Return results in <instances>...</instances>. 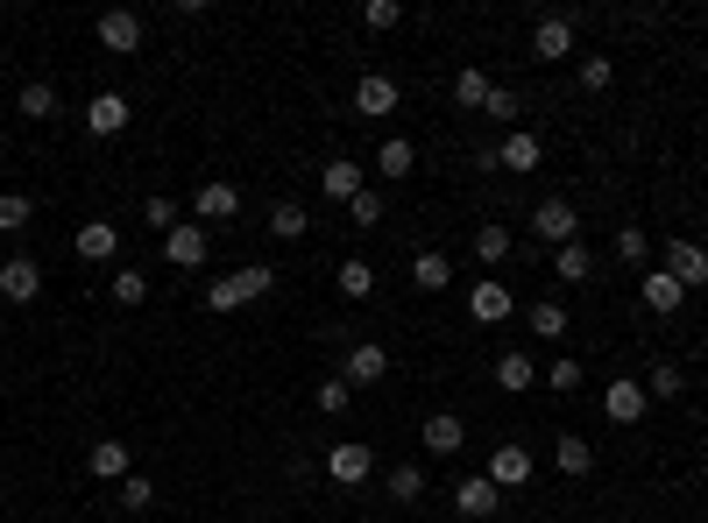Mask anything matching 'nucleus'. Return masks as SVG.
Wrapping results in <instances>:
<instances>
[{"mask_svg":"<svg viewBox=\"0 0 708 523\" xmlns=\"http://www.w3.org/2000/svg\"><path fill=\"white\" fill-rule=\"evenodd\" d=\"M531 333H539V340H560V333H567V304H552V298L531 304Z\"/></svg>","mask_w":708,"mask_h":523,"instance_id":"72a5a7b5","label":"nucleus"},{"mask_svg":"<svg viewBox=\"0 0 708 523\" xmlns=\"http://www.w3.org/2000/svg\"><path fill=\"white\" fill-rule=\"evenodd\" d=\"M163 262L170 269H206V227H170V234H163Z\"/></svg>","mask_w":708,"mask_h":523,"instance_id":"1a4fd4ad","label":"nucleus"},{"mask_svg":"<svg viewBox=\"0 0 708 523\" xmlns=\"http://www.w3.org/2000/svg\"><path fill=\"white\" fill-rule=\"evenodd\" d=\"M121 128H128V100H121V92H92V107H86V134L113 142Z\"/></svg>","mask_w":708,"mask_h":523,"instance_id":"4468645a","label":"nucleus"},{"mask_svg":"<svg viewBox=\"0 0 708 523\" xmlns=\"http://www.w3.org/2000/svg\"><path fill=\"white\" fill-rule=\"evenodd\" d=\"M468 312H475V325H503L510 312H518V298H510V283H475Z\"/></svg>","mask_w":708,"mask_h":523,"instance_id":"9b49d317","label":"nucleus"},{"mask_svg":"<svg viewBox=\"0 0 708 523\" xmlns=\"http://www.w3.org/2000/svg\"><path fill=\"white\" fill-rule=\"evenodd\" d=\"M29 199H22V191H0V234H22V227H29Z\"/></svg>","mask_w":708,"mask_h":523,"instance_id":"c9c22d12","label":"nucleus"},{"mask_svg":"<svg viewBox=\"0 0 708 523\" xmlns=\"http://www.w3.org/2000/svg\"><path fill=\"white\" fill-rule=\"evenodd\" d=\"M411 283H418V290H447V283H453V262L439 255V248H426V255L411 262Z\"/></svg>","mask_w":708,"mask_h":523,"instance_id":"c85d7f7f","label":"nucleus"},{"mask_svg":"<svg viewBox=\"0 0 708 523\" xmlns=\"http://www.w3.org/2000/svg\"><path fill=\"white\" fill-rule=\"evenodd\" d=\"M312 403H319V411H327V418H340V411H348V403H355V390H348V382H340V375H327V382H319V390H312Z\"/></svg>","mask_w":708,"mask_h":523,"instance_id":"e433bc0d","label":"nucleus"},{"mask_svg":"<svg viewBox=\"0 0 708 523\" xmlns=\"http://www.w3.org/2000/svg\"><path fill=\"white\" fill-rule=\"evenodd\" d=\"M319 191H327L333 205H355V191H361V170H355L348 157H333L327 170H319Z\"/></svg>","mask_w":708,"mask_h":523,"instance_id":"412c9836","label":"nucleus"},{"mask_svg":"<svg viewBox=\"0 0 708 523\" xmlns=\"http://www.w3.org/2000/svg\"><path fill=\"white\" fill-rule=\"evenodd\" d=\"M14 113H22V121H50V113H57V86L29 79L22 92H14Z\"/></svg>","mask_w":708,"mask_h":523,"instance_id":"393cba45","label":"nucleus"},{"mask_svg":"<svg viewBox=\"0 0 708 523\" xmlns=\"http://www.w3.org/2000/svg\"><path fill=\"white\" fill-rule=\"evenodd\" d=\"M382 375H390V354H382L376 340H355L348 354H340V382H348V390H376Z\"/></svg>","mask_w":708,"mask_h":523,"instance_id":"7ed1b4c3","label":"nucleus"},{"mask_svg":"<svg viewBox=\"0 0 708 523\" xmlns=\"http://www.w3.org/2000/svg\"><path fill=\"white\" fill-rule=\"evenodd\" d=\"M531 57H539V64H560V57H574V14H546V22L531 29Z\"/></svg>","mask_w":708,"mask_h":523,"instance_id":"0eeeda50","label":"nucleus"},{"mask_svg":"<svg viewBox=\"0 0 708 523\" xmlns=\"http://www.w3.org/2000/svg\"><path fill=\"white\" fill-rule=\"evenodd\" d=\"M149 502H157V481H149V474H128V481H121V510H128V516H142Z\"/></svg>","mask_w":708,"mask_h":523,"instance_id":"f704fd0d","label":"nucleus"},{"mask_svg":"<svg viewBox=\"0 0 708 523\" xmlns=\"http://www.w3.org/2000/svg\"><path fill=\"white\" fill-rule=\"evenodd\" d=\"M680 382H687L680 368H674V361H659L652 375H645V396H680Z\"/></svg>","mask_w":708,"mask_h":523,"instance_id":"a19ab883","label":"nucleus"},{"mask_svg":"<svg viewBox=\"0 0 708 523\" xmlns=\"http://www.w3.org/2000/svg\"><path fill=\"white\" fill-rule=\"evenodd\" d=\"M107 298H113V304H128V312H136V304L149 298V276H142L136 262H128V269H113V276H107Z\"/></svg>","mask_w":708,"mask_h":523,"instance_id":"cd10ccee","label":"nucleus"},{"mask_svg":"<svg viewBox=\"0 0 708 523\" xmlns=\"http://www.w3.org/2000/svg\"><path fill=\"white\" fill-rule=\"evenodd\" d=\"M418 439H426V453H461V445H468V424L453 418V411H432Z\"/></svg>","mask_w":708,"mask_h":523,"instance_id":"f3484780","label":"nucleus"},{"mask_svg":"<svg viewBox=\"0 0 708 523\" xmlns=\"http://www.w3.org/2000/svg\"><path fill=\"white\" fill-rule=\"evenodd\" d=\"M638 298H645V312H659V319H674V312H680V304H687V290H680L674 276H666V269H645V276H638Z\"/></svg>","mask_w":708,"mask_h":523,"instance_id":"9d476101","label":"nucleus"},{"mask_svg":"<svg viewBox=\"0 0 708 523\" xmlns=\"http://www.w3.org/2000/svg\"><path fill=\"white\" fill-rule=\"evenodd\" d=\"M142 220H149V227H163V234H170V227H178V205H170V199H149V205H142Z\"/></svg>","mask_w":708,"mask_h":523,"instance_id":"49530a36","label":"nucleus"},{"mask_svg":"<svg viewBox=\"0 0 708 523\" xmlns=\"http://www.w3.org/2000/svg\"><path fill=\"white\" fill-rule=\"evenodd\" d=\"M496 495H503V489H496L489 474H468L461 489H453V510H461V516H496Z\"/></svg>","mask_w":708,"mask_h":523,"instance_id":"a211bd4d","label":"nucleus"},{"mask_svg":"<svg viewBox=\"0 0 708 523\" xmlns=\"http://www.w3.org/2000/svg\"><path fill=\"white\" fill-rule=\"evenodd\" d=\"M645 411H652L645 382H630V375H624V382H609V390H602V418H609V424H638Z\"/></svg>","mask_w":708,"mask_h":523,"instance_id":"423d86ee","label":"nucleus"},{"mask_svg":"<svg viewBox=\"0 0 708 523\" xmlns=\"http://www.w3.org/2000/svg\"><path fill=\"white\" fill-rule=\"evenodd\" d=\"M270 234H277V241H305V234H312V212H305V205H291V199H283V205L270 212Z\"/></svg>","mask_w":708,"mask_h":523,"instance_id":"c756f323","label":"nucleus"},{"mask_svg":"<svg viewBox=\"0 0 708 523\" xmlns=\"http://www.w3.org/2000/svg\"><path fill=\"white\" fill-rule=\"evenodd\" d=\"M100 43H107L113 57L142 50V14H128V8H107V14H100Z\"/></svg>","mask_w":708,"mask_h":523,"instance_id":"ddd939ff","label":"nucleus"},{"mask_svg":"<svg viewBox=\"0 0 708 523\" xmlns=\"http://www.w3.org/2000/svg\"><path fill=\"white\" fill-rule=\"evenodd\" d=\"M86 467L100 474V481H128V445H121V439H100V445L86 453Z\"/></svg>","mask_w":708,"mask_h":523,"instance_id":"b1692460","label":"nucleus"},{"mask_svg":"<svg viewBox=\"0 0 708 523\" xmlns=\"http://www.w3.org/2000/svg\"><path fill=\"white\" fill-rule=\"evenodd\" d=\"M376 170H382V178H411V170H418V149L405 142V134H390V142L376 149Z\"/></svg>","mask_w":708,"mask_h":523,"instance_id":"bb28decb","label":"nucleus"},{"mask_svg":"<svg viewBox=\"0 0 708 523\" xmlns=\"http://www.w3.org/2000/svg\"><path fill=\"white\" fill-rule=\"evenodd\" d=\"M482 113H489V121H518V92H503V86H496Z\"/></svg>","mask_w":708,"mask_h":523,"instance_id":"a18cd8bd","label":"nucleus"},{"mask_svg":"<svg viewBox=\"0 0 708 523\" xmlns=\"http://www.w3.org/2000/svg\"><path fill=\"white\" fill-rule=\"evenodd\" d=\"M510 248H518L510 227H482V234H475V255H482V262H510Z\"/></svg>","mask_w":708,"mask_h":523,"instance_id":"2f4dec72","label":"nucleus"},{"mask_svg":"<svg viewBox=\"0 0 708 523\" xmlns=\"http://www.w3.org/2000/svg\"><path fill=\"white\" fill-rule=\"evenodd\" d=\"M552 467H560L567 481H581L588 467H596V445H588V439H574V432H567L560 445H552Z\"/></svg>","mask_w":708,"mask_h":523,"instance_id":"5701e85b","label":"nucleus"},{"mask_svg":"<svg viewBox=\"0 0 708 523\" xmlns=\"http://www.w3.org/2000/svg\"><path fill=\"white\" fill-rule=\"evenodd\" d=\"M71 248H79V262H113V255H121V227H113V220H86L79 234H71Z\"/></svg>","mask_w":708,"mask_h":523,"instance_id":"6e6552de","label":"nucleus"},{"mask_svg":"<svg viewBox=\"0 0 708 523\" xmlns=\"http://www.w3.org/2000/svg\"><path fill=\"white\" fill-rule=\"evenodd\" d=\"M546 390H560V396H567V390H581V361H574V354H567V361H552V368H546Z\"/></svg>","mask_w":708,"mask_h":523,"instance_id":"79ce46f5","label":"nucleus"},{"mask_svg":"<svg viewBox=\"0 0 708 523\" xmlns=\"http://www.w3.org/2000/svg\"><path fill=\"white\" fill-rule=\"evenodd\" d=\"M652 255V234L645 227H617V262H645Z\"/></svg>","mask_w":708,"mask_h":523,"instance_id":"58836bf2","label":"nucleus"},{"mask_svg":"<svg viewBox=\"0 0 708 523\" xmlns=\"http://www.w3.org/2000/svg\"><path fill=\"white\" fill-rule=\"evenodd\" d=\"M525 227H531V234H539L546 248H574V241H581V212H574L567 199H546Z\"/></svg>","mask_w":708,"mask_h":523,"instance_id":"f03ea898","label":"nucleus"},{"mask_svg":"<svg viewBox=\"0 0 708 523\" xmlns=\"http://www.w3.org/2000/svg\"><path fill=\"white\" fill-rule=\"evenodd\" d=\"M376 474V453L361 439H340V445H327V481H340V489H361V481Z\"/></svg>","mask_w":708,"mask_h":523,"instance_id":"20e7f679","label":"nucleus"},{"mask_svg":"<svg viewBox=\"0 0 708 523\" xmlns=\"http://www.w3.org/2000/svg\"><path fill=\"white\" fill-rule=\"evenodd\" d=\"M348 220H355V227H382V191L361 184V191H355V205H348Z\"/></svg>","mask_w":708,"mask_h":523,"instance_id":"ea45409f","label":"nucleus"},{"mask_svg":"<svg viewBox=\"0 0 708 523\" xmlns=\"http://www.w3.org/2000/svg\"><path fill=\"white\" fill-rule=\"evenodd\" d=\"M609 79H617V64H609V57H581V86H588V92H609Z\"/></svg>","mask_w":708,"mask_h":523,"instance_id":"37998d69","label":"nucleus"},{"mask_svg":"<svg viewBox=\"0 0 708 523\" xmlns=\"http://www.w3.org/2000/svg\"><path fill=\"white\" fill-rule=\"evenodd\" d=\"M390 495L397 502H418V495H426V467H411V460H405V467H390Z\"/></svg>","mask_w":708,"mask_h":523,"instance_id":"4c0bfd02","label":"nucleus"},{"mask_svg":"<svg viewBox=\"0 0 708 523\" xmlns=\"http://www.w3.org/2000/svg\"><path fill=\"white\" fill-rule=\"evenodd\" d=\"M496 157H503V170H539V157H546V149H539V134H531V128H510Z\"/></svg>","mask_w":708,"mask_h":523,"instance_id":"4be33fe9","label":"nucleus"},{"mask_svg":"<svg viewBox=\"0 0 708 523\" xmlns=\"http://www.w3.org/2000/svg\"><path fill=\"white\" fill-rule=\"evenodd\" d=\"M361 22H369V29H397V22H405V8H397V0H369Z\"/></svg>","mask_w":708,"mask_h":523,"instance_id":"c03bdc74","label":"nucleus"},{"mask_svg":"<svg viewBox=\"0 0 708 523\" xmlns=\"http://www.w3.org/2000/svg\"><path fill=\"white\" fill-rule=\"evenodd\" d=\"M369 290H376V269L369 262H361V255H348V262H340V298H369Z\"/></svg>","mask_w":708,"mask_h":523,"instance_id":"7c9ffc66","label":"nucleus"},{"mask_svg":"<svg viewBox=\"0 0 708 523\" xmlns=\"http://www.w3.org/2000/svg\"><path fill=\"white\" fill-rule=\"evenodd\" d=\"M666 276H674L680 290H701V283H708V248H701V241H687V234H680V241H666Z\"/></svg>","mask_w":708,"mask_h":523,"instance_id":"39448f33","label":"nucleus"},{"mask_svg":"<svg viewBox=\"0 0 708 523\" xmlns=\"http://www.w3.org/2000/svg\"><path fill=\"white\" fill-rule=\"evenodd\" d=\"M552 276H560V283H588V276H596V255H588L581 241H574V248H552Z\"/></svg>","mask_w":708,"mask_h":523,"instance_id":"a878e982","label":"nucleus"},{"mask_svg":"<svg viewBox=\"0 0 708 523\" xmlns=\"http://www.w3.org/2000/svg\"><path fill=\"white\" fill-rule=\"evenodd\" d=\"M531 382H539V368H531V354L525 346H510L503 361H496V390H510V396H525Z\"/></svg>","mask_w":708,"mask_h":523,"instance_id":"aec40b11","label":"nucleus"},{"mask_svg":"<svg viewBox=\"0 0 708 523\" xmlns=\"http://www.w3.org/2000/svg\"><path fill=\"white\" fill-rule=\"evenodd\" d=\"M489 92H496V86H489V79H482V71H475V64L461 71V79H453V100H461L468 113H475V107H489Z\"/></svg>","mask_w":708,"mask_h":523,"instance_id":"473e14b6","label":"nucleus"},{"mask_svg":"<svg viewBox=\"0 0 708 523\" xmlns=\"http://www.w3.org/2000/svg\"><path fill=\"white\" fill-rule=\"evenodd\" d=\"M397 107V79H382V71H369V79H355V113L361 121H376V113Z\"/></svg>","mask_w":708,"mask_h":523,"instance_id":"dca6fc26","label":"nucleus"},{"mask_svg":"<svg viewBox=\"0 0 708 523\" xmlns=\"http://www.w3.org/2000/svg\"><path fill=\"white\" fill-rule=\"evenodd\" d=\"M270 290H277V269L270 262H248V269H235V276H220L213 290H206V312H241V304L270 298Z\"/></svg>","mask_w":708,"mask_h":523,"instance_id":"f257e3e1","label":"nucleus"},{"mask_svg":"<svg viewBox=\"0 0 708 523\" xmlns=\"http://www.w3.org/2000/svg\"><path fill=\"white\" fill-rule=\"evenodd\" d=\"M482 474L496 481V489H525V481H531V453H525V445H496Z\"/></svg>","mask_w":708,"mask_h":523,"instance_id":"2eb2a0df","label":"nucleus"},{"mask_svg":"<svg viewBox=\"0 0 708 523\" xmlns=\"http://www.w3.org/2000/svg\"><path fill=\"white\" fill-rule=\"evenodd\" d=\"M0 489H8V474H0Z\"/></svg>","mask_w":708,"mask_h":523,"instance_id":"de8ad7c7","label":"nucleus"},{"mask_svg":"<svg viewBox=\"0 0 708 523\" xmlns=\"http://www.w3.org/2000/svg\"><path fill=\"white\" fill-rule=\"evenodd\" d=\"M191 205H199V220H235V212H241V191L227 184V178H213V184H199V199H191Z\"/></svg>","mask_w":708,"mask_h":523,"instance_id":"6ab92c4d","label":"nucleus"},{"mask_svg":"<svg viewBox=\"0 0 708 523\" xmlns=\"http://www.w3.org/2000/svg\"><path fill=\"white\" fill-rule=\"evenodd\" d=\"M36 290H43V269H36L29 255L0 262V298H8V304H36Z\"/></svg>","mask_w":708,"mask_h":523,"instance_id":"f8f14e48","label":"nucleus"}]
</instances>
